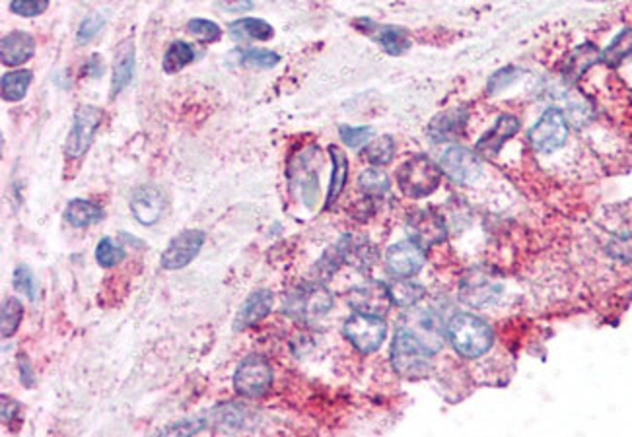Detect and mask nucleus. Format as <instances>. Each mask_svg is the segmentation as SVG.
Instances as JSON below:
<instances>
[{
	"label": "nucleus",
	"mask_w": 632,
	"mask_h": 437,
	"mask_svg": "<svg viewBox=\"0 0 632 437\" xmlns=\"http://www.w3.org/2000/svg\"><path fill=\"white\" fill-rule=\"evenodd\" d=\"M446 332L455 352L469 360L487 354L494 342L492 329L482 319L469 313H455Z\"/></svg>",
	"instance_id": "obj_1"
},
{
	"label": "nucleus",
	"mask_w": 632,
	"mask_h": 437,
	"mask_svg": "<svg viewBox=\"0 0 632 437\" xmlns=\"http://www.w3.org/2000/svg\"><path fill=\"white\" fill-rule=\"evenodd\" d=\"M432 350L419 340L405 325L397 329L391 344V363L395 371L403 377H422L430 370Z\"/></svg>",
	"instance_id": "obj_2"
},
{
	"label": "nucleus",
	"mask_w": 632,
	"mask_h": 437,
	"mask_svg": "<svg viewBox=\"0 0 632 437\" xmlns=\"http://www.w3.org/2000/svg\"><path fill=\"white\" fill-rule=\"evenodd\" d=\"M442 169H440L429 156L419 154L409 158L407 162L397 169V185L401 193L409 198H424L432 195L442 181Z\"/></svg>",
	"instance_id": "obj_3"
},
{
	"label": "nucleus",
	"mask_w": 632,
	"mask_h": 437,
	"mask_svg": "<svg viewBox=\"0 0 632 437\" xmlns=\"http://www.w3.org/2000/svg\"><path fill=\"white\" fill-rule=\"evenodd\" d=\"M570 137V123L563 109L551 107L543 113L537 123L529 128L527 140L537 154H553L561 150Z\"/></svg>",
	"instance_id": "obj_4"
},
{
	"label": "nucleus",
	"mask_w": 632,
	"mask_h": 437,
	"mask_svg": "<svg viewBox=\"0 0 632 437\" xmlns=\"http://www.w3.org/2000/svg\"><path fill=\"white\" fill-rule=\"evenodd\" d=\"M331 308H333L331 291L321 284L300 286L285 300V313L300 320H312V319L327 315Z\"/></svg>",
	"instance_id": "obj_5"
},
{
	"label": "nucleus",
	"mask_w": 632,
	"mask_h": 437,
	"mask_svg": "<svg viewBox=\"0 0 632 437\" xmlns=\"http://www.w3.org/2000/svg\"><path fill=\"white\" fill-rule=\"evenodd\" d=\"M343 332L347 340L355 346L358 352L372 354L381 344H384L388 337V325L384 317L355 313L347 319Z\"/></svg>",
	"instance_id": "obj_6"
},
{
	"label": "nucleus",
	"mask_w": 632,
	"mask_h": 437,
	"mask_svg": "<svg viewBox=\"0 0 632 437\" xmlns=\"http://www.w3.org/2000/svg\"><path fill=\"white\" fill-rule=\"evenodd\" d=\"M273 385V368L263 356H247L233 373V389L245 399H259Z\"/></svg>",
	"instance_id": "obj_7"
},
{
	"label": "nucleus",
	"mask_w": 632,
	"mask_h": 437,
	"mask_svg": "<svg viewBox=\"0 0 632 437\" xmlns=\"http://www.w3.org/2000/svg\"><path fill=\"white\" fill-rule=\"evenodd\" d=\"M104 121V111L94 106H80L75 113V121H72V128L68 133L65 154L70 159L82 158L98 133V128Z\"/></svg>",
	"instance_id": "obj_8"
},
{
	"label": "nucleus",
	"mask_w": 632,
	"mask_h": 437,
	"mask_svg": "<svg viewBox=\"0 0 632 437\" xmlns=\"http://www.w3.org/2000/svg\"><path fill=\"white\" fill-rule=\"evenodd\" d=\"M440 166L453 183L460 185L473 183L482 169L481 156L463 148V146H451L450 150H446L440 159Z\"/></svg>",
	"instance_id": "obj_9"
},
{
	"label": "nucleus",
	"mask_w": 632,
	"mask_h": 437,
	"mask_svg": "<svg viewBox=\"0 0 632 437\" xmlns=\"http://www.w3.org/2000/svg\"><path fill=\"white\" fill-rule=\"evenodd\" d=\"M204 245V231L201 229H185L180 236H175L161 255V267L166 270L185 269L189 262L199 255Z\"/></svg>",
	"instance_id": "obj_10"
},
{
	"label": "nucleus",
	"mask_w": 632,
	"mask_h": 437,
	"mask_svg": "<svg viewBox=\"0 0 632 437\" xmlns=\"http://www.w3.org/2000/svg\"><path fill=\"white\" fill-rule=\"evenodd\" d=\"M407 231L410 241H415L422 249L442 243L448 236V229L442 218L434 210H419L409 218Z\"/></svg>",
	"instance_id": "obj_11"
},
{
	"label": "nucleus",
	"mask_w": 632,
	"mask_h": 437,
	"mask_svg": "<svg viewBox=\"0 0 632 437\" xmlns=\"http://www.w3.org/2000/svg\"><path fill=\"white\" fill-rule=\"evenodd\" d=\"M424 267V249L415 241H401L386 253V269L395 279H410Z\"/></svg>",
	"instance_id": "obj_12"
},
{
	"label": "nucleus",
	"mask_w": 632,
	"mask_h": 437,
	"mask_svg": "<svg viewBox=\"0 0 632 437\" xmlns=\"http://www.w3.org/2000/svg\"><path fill=\"white\" fill-rule=\"evenodd\" d=\"M350 308L357 313H368L384 317L391 308V296L388 284L381 282H368L364 286H358L350 291L348 296Z\"/></svg>",
	"instance_id": "obj_13"
},
{
	"label": "nucleus",
	"mask_w": 632,
	"mask_h": 437,
	"mask_svg": "<svg viewBox=\"0 0 632 437\" xmlns=\"http://www.w3.org/2000/svg\"><path fill=\"white\" fill-rule=\"evenodd\" d=\"M502 291V284L496 282V279L489 276L487 272L473 270L469 272L463 282H461V300L471 305V308H484V305H491L498 300Z\"/></svg>",
	"instance_id": "obj_14"
},
{
	"label": "nucleus",
	"mask_w": 632,
	"mask_h": 437,
	"mask_svg": "<svg viewBox=\"0 0 632 437\" xmlns=\"http://www.w3.org/2000/svg\"><path fill=\"white\" fill-rule=\"evenodd\" d=\"M166 210V197L160 188L152 185L139 187L130 198V212L137 218L139 224L152 226L156 224Z\"/></svg>",
	"instance_id": "obj_15"
},
{
	"label": "nucleus",
	"mask_w": 632,
	"mask_h": 437,
	"mask_svg": "<svg viewBox=\"0 0 632 437\" xmlns=\"http://www.w3.org/2000/svg\"><path fill=\"white\" fill-rule=\"evenodd\" d=\"M520 121L513 115H502L491 130L484 133L477 142V154L482 158H494L502 146L518 135Z\"/></svg>",
	"instance_id": "obj_16"
},
{
	"label": "nucleus",
	"mask_w": 632,
	"mask_h": 437,
	"mask_svg": "<svg viewBox=\"0 0 632 437\" xmlns=\"http://www.w3.org/2000/svg\"><path fill=\"white\" fill-rule=\"evenodd\" d=\"M273 303H275L273 291L269 290L254 291V294L249 296L245 303L242 305L236 320H233V330H245L249 327H254L255 323H259L261 319H264L271 313Z\"/></svg>",
	"instance_id": "obj_17"
},
{
	"label": "nucleus",
	"mask_w": 632,
	"mask_h": 437,
	"mask_svg": "<svg viewBox=\"0 0 632 437\" xmlns=\"http://www.w3.org/2000/svg\"><path fill=\"white\" fill-rule=\"evenodd\" d=\"M36 53V39L27 32L6 34L0 41V58L5 66H18L27 63Z\"/></svg>",
	"instance_id": "obj_18"
},
{
	"label": "nucleus",
	"mask_w": 632,
	"mask_h": 437,
	"mask_svg": "<svg viewBox=\"0 0 632 437\" xmlns=\"http://www.w3.org/2000/svg\"><path fill=\"white\" fill-rule=\"evenodd\" d=\"M465 125H467V109L463 107L448 109L434 117L429 127V135L434 142H450L463 133Z\"/></svg>",
	"instance_id": "obj_19"
},
{
	"label": "nucleus",
	"mask_w": 632,
	"mask_h": 437,
	"mask_svg": "<svg viewBox=\"0 0 632 437\" xmlns=\"http://www.w3.org/2000/svg\"><path fill=\"white\" fill-rule=\"evenodd\" d=\"M135 72V41L125 39L117 47L115 65H113V80H111V96L117 97L132 80Z\"/></svg>",
	"instance_id": "obj_20"
},
{
	"label": "nucleus",
	"mask_w": 632,
	"mask_h": 437,
	"mask_svg": "<svg viewBox=\"0 0 632 437\" xmlns=\"http://www.w3.org/2000/svg\"><path fill=\"white\" fill-rule=\"evenodd\" d=\"M290 179H292V187L300 191L306 207L312 208L319 197V181H317V173L310 168V164H307V159L304 156H298L296 162H294Z\"/></svg>",
	"instance_id": "obj_21"
},
{
	"label": "nucleus",
	"mask_w": 632,
	"mask_h": 437,
	"mask_svg": "<svg viewBox=\"0 0 632 437\" xmlns=\"http://www.w3.org/2000/svg\"><path fill=\"white\" fill-rule=\"evenodd\" d=\"M601 61V53L597 51L596 46L592 43H585V46H580L575 53L570 55V58L566 61L565 68H563V78L568 84H575L578 78H582L587 70H590L594 65H597Z\"/></svg>",
	"instance_id": "obj_22"
},
{
	"label": "nucleus",
	"mask_w": 632,
	"mask_h": 437,
	"mask_svg": "<svg viewBox=\"0 0 632 437\" xmlns=\"http://www.w3.org/2000/svg\"><path fill=\"white\" fill-rule=\"evenodd\" d=\"M405 327L413 332L419 340L429 346L432 352H436L440 348V342H442V339H440V323L432 313L419 311L415 315H410Z\"/></svg>",
	"instance_id": "obj_23"
},
{
	"label": "nucleus",
	"mask_w": 632,
	"mask_h": 437,
	"mask_svg": "<svg viewBox=\"0 0 632 437\" xmlns=\"http://www.w3.org/2000/svg\"><path fill=\"white\" fill-rule=\"evenodd\" d=\"M101 218H104V210H101L98 204L84 198L70 200L68 207L65 208V220L72 228H88L92 224H98Z\"/></svg>",
	"instance_id": "obj_24"
},
{
	"label": "nucleus",
	"mask_w": 632,
	"mask_h": 437,
	"mask_svg": "<svg viewBox=\"0 0 632 437\" xmlns=\"http://www.w3.org/2000/svg\"><path fill=\"white\" fill-rule=\"evenodd\" d=\"M230 34L233 39H259L267 41L275 36V29L269 22L259 18H242L230 24Z\"/></svg>",
	"instance_id": "obj_25"
},
{
	"label": "nucleus",
	"mask_w": 632,
	"mask_h": 437,
	"mask_svg": "<svg viewBox=\"0 0 632 437\" xmlns=\"http://www.w3.org/2000/svg\"><path fill=\"white\" fill-rule=\"evenodd\" d=\"M632 56V29H623L621 34H616L613 41L601 53V63L615 68L621 66L627 58Z\"/></svg>",
	"instance_id": "obj_26"
},
{
	"label": "nucleus",
	"mask_w": 632,
	"mask_h": 437,
	"mask_svg": "<svg viewBox=\"0 0 632 437\" xmlns=\"http://www.w3.org/2000/svg\"><path fill=\"white\" fill-rule=\"evenodd\" d=\"M329 154L333 159V175H331V185H329V193L326 200L327 207H331V204L343 193V187L347 183V173H348L347 156L339 146H329Z\"/></svg>",
	"instance_id": "obj_27"
},
{
	"label": "nucleus",
	"mask_w": 632,
	"mask_h": 437,
	"mask_svg": "<svg viewBox=\"0 0 632 437\" xmlns=\"http://www.w3.org/2000/svg\"><path fill=\"white\" fill-rule=\"evenodd\" d=\"M388 288L391 301L395 305H399V308H413V305H417L424 298V288L407 279H397L391 284H388Z\"/></svg>",
	"instance_id": "obj_28"
},
{
	"label": "nucleus",
	"mask_w": 632,
	"mask_h": 437,
	"mask_svg": "<svg viewBox=\"0 0 632 437\" xmlns=\"http://www.w3.org/2000/svg\"><path fill=\"white\" fill-rule=\"evenodd\" d=\"M34 75L29 70H14L3 76L0 82V90H3L5 101H20L26 97L27 87L32 84Z\"/></svg>",
	"instance_id": "obj_29"
},
{
	"label": "nucleus",
	"mask_w": 632,
	"mask_h": 437,
	"mask_svg": "<svg viewBox=\"0 0 632 437\" xmlns=\"http://www.w3.org/2000/svg\"><path fill=\"white\" fill-rule=\"evenodd\" d=\"M604 253L615 265L632 267V231H621L611 236V239L606 243Z\"/></svg>",
	"instance_id": "obj_30"
},
{
	"label": "nucleus",
	"mask_w": 632,
	"mask_h": 437,
	"mask_svg": "<svg viewBox=\"0 0 632 437\" xmlns=\"http://www.w3.org/2000/svg\"><path fill=\"white\" fill-rule=\"evenodd\" d=\"M193 58H195V51L189 43L173 41L164 55L161 68H164V72H168V75H175V72H180L189 63H193Z\"/></svg>",
	"instance_id": "obj_31"
},
{
	"label": "nucleus",
	"mask_w": 632,
	"mask_h": 437,
	"mask_svg": "<svg viewBox=\"0 0 632 437\" xmlns=\"http://www.w3.org/2000/svg\"><path fill=\"white\" fill-rule=\"evenodd\" d=\"M376 39L381 46V49H384L389 55H393V56L403 55L410 47V39H409L405 29H401V27H393V25L381 27L379 32H378V36H376Z\"/></svg>",
	"instance_id": "obj_32"
},
{
	"label": "nucleus",
	"mask_w": 632,
	"mask_h": 437,
	"mask_svg": "<svg viewBox=\"0 0 632 437\" xmlns=\"http://www.w3.org/2000/svg\"><path fill=\"white\" fill-rule=\"evenodd\" d=\"M362 156L374 166H386L395 156V142L391 137H379L366 146Z\"/></svg>",
	"instance_id": "obj_33"
},
{
	"label": "nucleus",
	"mask_w": 632,
	"mask_h": 437,
	"mask_svg": "<svg viewBox=\"0 0 632 437\" xmlns=\"http://www.w3.org/2000/svg\"><path fill=\"white\" fill-rule=\"evenodd\" d=\"M360 188L368 195V197H384L389 191V179L388 175L381 169H366L360 175Z\"/></svg>",
	"instance_id": "obj_34"
},
{
	"label": "nucleus",
	"mask_w": 632,
	"mask_h": 437,
	"mask_svg": "<svg viewBox=\"0 0 632 437\" xmlns=\"http://www.w3.org/2000/svg\"><path fill=\"white\" fill-rule=\"evenodd\" d=\"M24 319V305L18 298H8L3 303V339H10Z\"/></svg>",
	"instance_id": "obj_35"
},
{
	"label": "nucleus",
	"mask_w": 632,
	"mask_h": 437,
	"mask_svg": "<svg viewBox=\"0 0 632 437\" xmlns=\"http://www.w3.org/2000/svg\"><path fill=\"white\" fill-rule=\"evenodd\" d=\"M96 260L99 262L101 267H106V269H111V267H117L119 262L125 260V251H123V247L119 245H115L111 238H104L99 243H98V249H96Z\"/></svg>",
	"instance_id": "obj_36"
},
{
	"label": "nucleus",
	"mask_w": 632,
	"mask_h": 437,
	"mask_svg": "<svg viewBox=\"0 0 632 437\" xmlns=\"http://www.w3.org/2000/svg\"><path fill=\"white\" fill-rule=\"evenodd\" d=\"M12 282H14V288H16L20 294H24L29 301L37 300L39 286L36 282L34 272L29 270L27 267H24V265L16 267V270H14V276H12Z\"/></svg>",
	"instance_id": "obj_37"
},
{
	"label": "nucleus",
	"mask_w": 632,
	"mask_h": 437,
	"mask_svg": "<svg viewBox=\"0 0 632 437\" xmlns=\"http://www.w3.org/2000/svg\"><path fill=\"white\" fill-rule=\"evenodd\" d=\"M240 61L249 66L273 68L281 63V56H278L275 51H267V49H245L240 53Z\"/></svg>",
	"instance_id": "obj_38"
},
{
	"label": "nucleus",
	"mask_w": 632,
	"mask_h": 437,
	"mask_svg": "<svg viewBox=\"0 0 632 437\" xmlns=\"http://www.w3.org/2000/svg\"><path fill=\"white\" fill-rule=\"evenodd\" d=\"M104 25H106V18L101 16V14L98 12L88 14V16L82 20V24L78 25L77 41L80 43V46H88V43H90L101 32V27Z\"/></svg>",
	"instance_id": "obj_39"
},
{
	"label": "nucleus",
	"mask_w": 632,
	"mask_h": 437,
	"mask_svg": "<svg viewBox=\"0 0 632 437\" xmlns=\"http://www.w3.org/2000/svg\"><path fill=\"white\" fill-rule=\"evenodd\" d=\"M187 32H189L191 36H193V37H197V39H201V41H207V43L218 41L220 37H223V29H220L214 22H211V20H202V18L191 20V22L187 24Z\"/></svg>",
	"instance_id": "obj_40"
},
{
	"label": "nucleus",
	"mask_w": 632,
	"mask_h": 437,
	"mask_svg": "<svg viewBox=\"0 0 632 437\" xmlns=\"http://www.w3.org/2000/svg\"><path fill=\"white\" fill-rule=\"evenodd\" d=\"M339 137L348 146V148H360L362 144L368 142L374 137L372 127H339Z\"/></svg>",
	"instance_id": "obj_41"
},
{
	"label": "nucleus",
	"mask_w": 632,
	"mask_h": 437,
	"mask_svg": "<svg viewBox=\"0 0 632 437\" xmlns=\"http://www.w3.org/2000/svg\"><path fill=\"white\" fill-rule=\"evenodd\" d=\"M49 0H10V10L18 16L34 18L47 10Z\"/></svg>",
	"instance_id": "obj_42"
},
{
	"label": "nucleus",
	"mask_w": 632,
	"mask_h": 437,
	"mask_svg": "<svg viewBox=\"0 0 632 437\" xmlns=\"http://www.w3.org/2000/svg\"><path fill=\"white\" fill-rule=\"evenodd\" d=\"M516 76H518V68H513V66H506L502 70H498L496 75L489 80V94L502 92L504 87H508L513 80H516Z\"/></svg>",
	"instance_id": "obj_43"
},
{
	"label": "nucleus",
	"mask_w": 632,
	"mask_h": 437,
	"mask_svg": "<svg viewBox=\"0 0 632 437\" xmlns=\"http://www.w3.org/2000/svg\"><path fill=\"white\" fill-rule=\"evenodd\" d=\"M218 8L224 12H232V14H243L247 10L254 8L252 0H220Z\"/></svg>",
	"instance_id": "obj_44"
},
{
	"label": "nucleus",
	"mask_w": 632,
	"mask_h": 437,
	"mask_svg": "<svg viewBox=\"0 0 632 437\" xmlns=\"http://www.w3.org/2000/svg\"><path fill=\"white\" fill-rule=\"evenodd\" d=\"M18 412H20V404L14 399H8L6 395H3V422L5 424H10V422H14V418H16Z\"/></svg>",
	"instance_id": "obj_45"
},
{
	"label": "nucleus",
	"mask_w": 632,
	"mask_h": 437,
	"mask_svg": "<svg viewBox=\"0 0 632 437\" xmlns=\"http://www.w3.org/2000/svg\"><path fill=\"white\" fill-rule=\"evenodd\" d=\"M86 75L92 76V78H99L101 75H104V65H101V56L99 55H92L90 61H88Z\"/></svg>",
	"instance_id": "obj_46"
}]
</instances>
